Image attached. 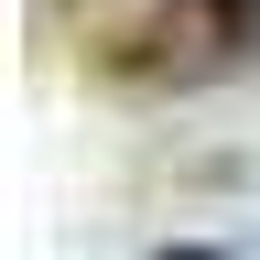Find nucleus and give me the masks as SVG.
<instances>
[{"label": "nucleus", "instance_id": "1", "mask_svg": "<svg viewBox=\"0 0 260 260\" xmlns=\"http://www.w3.org/2000/svg\"><path fill=\"white\" fill-rule=\"evenodd\" d=\"M260 44V0H162V11L141 22V32H119V76H174V87H195V76H228Z\"/></svg>", "mask_w": 260, "mask_h": 260}]
</instances>
